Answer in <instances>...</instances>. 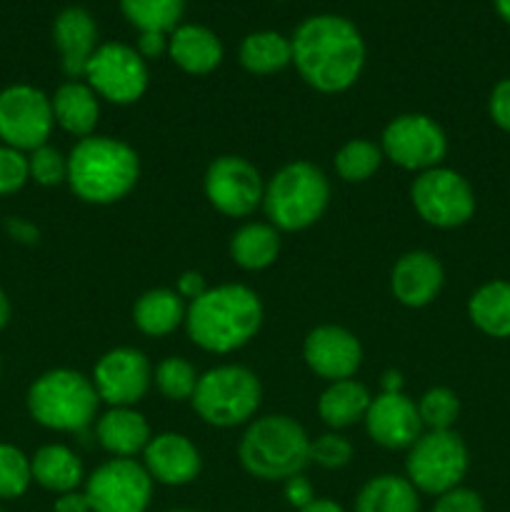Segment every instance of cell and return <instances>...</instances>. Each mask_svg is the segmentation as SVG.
<instances>
[{"label":"cell","instance_id":"obj_6","mask_svg":"<svg viewBox=\"0 0 510 512\" xmlns=\"http://www.w3.org/2000/svg\"><path fill=\"white\" fill-rule=\"evenodd\" d=\"M330 203V183L308 160H295L273 175L263 193V208L275 230H305L323 218Z\"/></svg>","mask_w":510,"mask_h":512},{"label":"cell","instance_id":"obj_23","mask_svg":"<svg viewBox=\"0 0 510 512\" xmlns=\"http://www.w3.org/2000/svg\"><path fill=\"white\" fill-rule=\"evenodd\" d=\"M53 105V118L65 133L75 135V138H90L98 125L100 118V103L98 95L93 93L88 83H80V80H68V83L60 85L55 90V95L50 98Z\"/></svg>","mask_w":510,"mask_h":512},{"label":"cell","instance_id":"obj_26","mask_svg":"<svg viewBox=\"0 0 510 512\" xmlns=\"http://www.w3.org/2000/svg\"><path fill=\"white\" fill-rule=\"evenodd\" d=\"M370 393L363 383L358 380H338L330 383L323 390L318 400V413L328 428L340 430L350 428L358 420H365V413L370 408Z\"/></svg>","mask_w":510,"mask_h":512},{"label":"cell","instance_id":"obj_25","mask_svg":"<svg viewBox=\"0 0 510 512\" xmlns=\"http://www.w3.org/2000/svg\"><path fill=\"white\" fill-rule=\"evenodd\" d=\"M135 328L150 338H163L185 323V305L175 290L155 288L138 298L133 308Z\"/></svg>","mask_w":510,"mask_h":512},{"label":"cell","instance_id":"obj_12","mask_svg":"<svg viewBox=\"0 0 510 512\" xmlns=\"http://www.w3.org/2000/svg\"><path fill=\"white\" fill-rule=\"evenodd\" d=\"M85 80L98 98L115 105H133L148 90V65L125 43H105L85 68Z\"/></svg>","mask_w":510,"mask_h":512},{"label":"cell","instance_id":"obj_13","mask_svg":"<svg viewBox=\"0 0 510 512\" xmlns=\"http://www.w3.org/2000/svg\"><path fill=\"white\" fill-rule=\"evenodd\" d=\"M93 512H145L153 498V478L133 458H113L85 483Z\"/></svg>","mask_w":510,"mask_h":512},{"label":"cell","instance_id":"obj_37","mask_svg":"<svg viewBox=\"0 0 510 512\" xmlns=\"http://www.w3.org/2000/svg\"><path fill=\"white\" fill-rule=\"evenodd\" d=\"M353 458V445L350 440H345L343 435L325 433L320 438L310 440V460L318 463L325 470H338L345 468Z\"/></svg>","mask_w":510,"mask_h":512},{"label":"cell","instance_id":"obj_11","mask_svg":"<svg viewBox=\"0 0 510 512\" xmlns=\"http://www.w3.org/2000/svg\"><path fill=\"white\" fill-rule=\"evenodd\" d=\"M380 150L398 168L425 173L430 168H438L445 160L448 138L433 118L423 113H408L398 115L385 125Z\"/></svg>","mask_w":510,"mask_h":512},{"label":"cell","instance_id":"obj_14","mask_svg":"<svg viewBox=\"0 0 510 512\" xmlns=\"http://www.w3.org/2000/svg\"><path fill=\"white\" fill-rule=\"evenodd\" d=\"M258 168L240 155H220L205 170V198L228 218H245L263 203Z\"/></svg>","mask_w":510,"mask_h":512},{"label":"cell","instance_id":"obj_39","mask_svg":"<svg viewBox=\"0 0 510 512\" xmlns=\"http://www.w3.org/2000/svg\"><path fill=\"white\" fill-rule=\"evenodd\" d=\"M433 512H485L483 498L475 490L468 488H453L448 493L438 495Z\"/></svg>","mask_w":510,"mask_h":512},{"label":"cell","instance_id":"obj_7","mask_svg":"<svg viewBox=\"0 0 510 512\" xmlns=\"http://www.w3.org/2000/svg\"><path fill=\"white\" fill-rule=\"evenodd\" d=\"M260 398L263 388L253 370L243 365H218L200 375L190 403L203 423L213 428H235L253 418Z\"/></svg>","mask_w":510,"mask_h":512},{"label":"cell","instance_id":"obj_1","mask_svg":"<svg viewBox=\"0 0 510 512\" xmlns=\"http://www.w3.org/2000/svg\"><path fill=\"white\" fill-rule=\"evenodd\" d=\"M290 48L295 70L318 93H343L363 73L365 40L343 15L323 13L303 20L290 38Z\"/></svg>","mask_w":510,"mask_h":512},{"label":"cell","instance_id":"obj_43","mask_svg":"<svg viewBox=\"0 0 510 512\" xmlns=\"http://www.w3.org/2000/svg\"><path fill=\"white\" fill-rule=\"evenodd\" d=\"M5 230H8V235L15 240V243H23V245H35L40 238L38 228L23 218H10L8 225H5Z\"/></svg>","mask_w":510,"mask_h":512},{"label":"cell","instance_id":"obj_3","mask_svg":"<svg viewBox=\"0 0 510 512\" xmlns=\"http://www.w3.org/2000/svg\"><path fill=\"white\" fill-rule=\"evenodd\" d=\"M140 178V158L128 143L90 135L68 155V185L83 203L110 205L123 200Z\"/></svg>","mask_w":510,"mask_h":512},{"label":"cell","instance_id":"obj_19","mask_svg":"<svg viewBox=\"0 0 510 512\" xmlns=\"http://www.w3.org/2000/svg\"><path fill=\"white\" fill-rule=\"evenodd\" d=\"M143 468L148 470L155 483L163 485H188L200 475V453L185 435L160 433L150 438L143 450Z\"/></svg>","mask_w":510,"mask_h":512},{"label":"cell","instance_id":"obj_42","mask_svg":"<svg viewBox=\"0 0 510 512\" xmlns=\"http://www.w3.org/2000/svg\"><path fill=\"white\" fill-rule=\"evenodd\" d=\"M285 498H288V503L293 505V508L303 510L305 505H310L315 500L313 485H310V480L303 478V475H295V478L285 480Z\"/></svg>","mask_w":510,"mask_h":512},{"label":"cell","instance_id":"obj_38","mask_svg":"<svg viewBox=\"0 0 510 512\" xmlns=\"http://www.w3.org/2000/svg\"><path fill=\"white\" fill-rule=\"evenodd\" d=\"M30 180L28 155L23 150L0 145V195H13Z\"/></svg>","mask_w":510,"mask_h":512},{"label":"cell","instance_id":"obj_34","mask_svg":"<svg viewBox=\"0 0 510 512\" xmlns=\"http://www.w3.org/2000/svg\"><path fill=\"white\" fill-rule=\"evenodd\" d=\"M33 483L30 458L15 445L0 443V500H15Z\"/></svg>","mask_w":510,"mask_h":512},{"label":"cell","instance_id":"obj_10","mask_svg":"<svg viewBox=\"0 0 510 512\" xmlns=\"http://www.w3.org/2000/svg\"><path fill=\"white\" fill-rule=\"evenodd\" d=\"M53 125V105L40 88L18 83L0 90V140L3 145L33 153L35 148L48 143Z\"/></svg>","mask_w":510,"mask_h":512},{"label":"cell","instance_id":"obj_4","mask_svg":"<svg viewBox=\"0 0 510 512\" xmlns=\"http://www.w3.org/2000/svg\"><path fill=\"white\" fill-rule=\"evenodd\" d=\"M238 458L258 480H290L310 463V438L303 425L288 415L253 420L240 438Z\"/></svg>","mask_w":510,"mask_h":512},{"label":"cell","instance_id":"obj_40","mask_svg":"<svg viewBox=\"0 0 510 512\" xmlns=\"http://www.w3.org/2000/svg\"><path fill=\"white\" fill-rule=\"evenodd\" d=\"M488 113L500 130L510 133V78L500 80L488 98Z\"/></svg>","mask_w":510,"mask_h":512},{"label":"cell","instance_id":"obj_30","mask_svg":"<svg viewBox=\"0 0 510 512\" xmlns=\"http://www.w3.org/2000/svg\"><path fill=\"white\" fill-rule=\"evenodd\" d=\"M293 63V48L285 35L275 30H258L240 43V65L253 75L280 73Z\"/></svg>","mask_w":510,"mask_h":512},{"label":"cell","instance_id":"obj_16","mask_svg":"<svg viewBox=\"0 0 510 512\" xmlns=\"http://www.w3.org/2000/svg\"><path fill=\"white\" fill-rule=\"evenodd\" d=\"M303 358L315 375L328 383L350 380L363 363L360 340L340 325H320L303 343Z\"/></svg>","mask_w":510,"mask_h":512},{"label":"cell","instance_id":"obj_24","mask_svg":"<svg viewBox=\"0 0 510 512\" xmlns=\"http://www.w3.org/2000/svg\"><path fill=\"white\" fill-rule=\"evenodd\" d=\"M30 473L40 488L50 493H73L83 483V463L78 455L65 445H43L30 458Z\"/></svg>","mask_w":510,"mask_h":512},{"label":"cell","instance_id":"obj_41","mask_svg":"<svg viewBox=\"0 0 510 512\" xmlns=\"http://www.w3.org/2000/svg\"><path fill=\"white\" fill-rule=\"evenodd\" d=\"M170 38L168 33H158V30H145L138 35V55L143 60L148 58H160L163 53H168Z\"/></svg>","mask_w":510,"mask_h":512},{"label":"cell","instance_id":"obj_35","mask_svg":"<svg viewBox=\"0 0 510 512\" xmlns=\"http://www.w3.org/2000/svg\"><path fill=\"white\" fill-rule=\"evenodd\" d=\"M420 423L430 430H453L460 415V400L450 388H430L418 403Z\"/></svg>","mask_w":510,"mask_h":512},{"label":"cell","instance_id":"obj_47","mask_svg":"<svg viewBox=\"0 0 510 512\" xmlns=\"http://www.w3.org/2000/svg\"><path fill=\"white\" fill-rule=\"evenodd\" d=\"M298 512H345L343 508H340L338 503H333V500H325V498H315L313 503L305 505L303 510Z\"/></svg>","mask_w":510,"mask_h":512},{"label":"cell","instance_id":"obj_46","mask_svg":"<svg viewBox=\"0 0 510 512\" xmlns=\"http://www.w3.org/2000/svg\"><path fill=\"white\" fill-rule=\"evenodd\" d=\"M383 393H403V375L398 370H388L383 375Z\"/></svg>","mask_w":510,"mask_h":512},{"label":"cell","instance_id":"obj_51","mask_svg":"<svg viewBox=\"0 0 510 512\" xmlns=\"http://www.w3.org/2000/svg\"><path fill=\"white\" fill-rule=\"evenodd\" d=\"M0 368H3V365H0Z\"/></svg>","mask_w":510,"mask_h":512},{"label":"cell","instance_id":"obj_21","mask_svg":"<svg viewBox=\"0 0 510 512\" xmlns=\"http://www.w3.org/2000/svg\"><path fill=\"white\" fill-rule=\"evenodd\" d=\"M168 53L173 63L190 75H208L223 63V43L205 25H178L170 33Z\"/></svg>","mask_w":510,"mask_h":512},{"label":"cell","instance_id":"obj_2","mask_svg":"<svg viewBox=\"0 0 510 512\" xmlns=\"http://www.w3.org/2000/svg\"><path fill=\"white\" fill-rule=\"evenodd\" d=\"M263 325V303L248 285L228 283L208 288L190 300L185 330L205 353H233L248 345Z\"/></svg>","mask_w":510,"mask_h":512},{"label":"cell","instance_id":"obj_29","mask_svg":"<svg viewBox=\"0 0 510 512\" xmlns=\"http://www.w3.org/2000/svg\"><path fill=\"white\" fill-rule=\"evenodd\" d=\"M280 253L278 230L270 223H248L230 238V258L243 270H263Z\"/></svg>","mask_w":510,"mask_h":512},{"label":"cell","instance_id":"obj_8","mask_svg":"<svg viewBox=\"0 0 510 512\" xmlns=\"http://www.w3.org/2000/svg\"><path fill=\"white\" fill-rule=\"evenodd\" d=\"M405 473L418 493L443 495L468 473V448L453 430H430L408 448Z\"/></svg>","mask_w":510,"mask_h":512},{"label":"cell","instance_id":"obj_20","mask_svg":"<svg viewBox=\"0 0 510 512\" xmlns=\"http://www.w3.org/2000/svg\"><path fill=\"white\" fill-rule=\"evenodd\" d=\"M53 40L60 53V65L70 80H78L85 75L90 58L95 55L98 45V25L93 15L85 8L70 5L55 18Z\"/></svg>","mask_w":510,"mask_h":512},{"label":"cell","instance_id":"obj_17","mask_svg":"<svg viewBox=\"0 0 510 512\" xmlns=\"http://www.w3.org/2000/svg\"><path fill=\"white\" fill-rule=\"evenodd\" d=\"M365 428L373 443L388 450L410 448L420 438V415L418 405L403 393H380L370 400L365 413Z\"/></svg>","mask_w":510,"mask_h":512},{"label":"cell","instance_id":"obj_27","mask_svg":"<svg viewBox=\"0 0 510 512\" xmlns=\"http://www.w3.org/2000/svg\"><path fill=\"white\" fill-rule=\"evenodd\" d=\"M468 318L490 338H510V283L493 280L470 295Z\"/></svg>","mask_w":510,"mask_h":512},{"label":"cell","instance_id":"obj_18","mask_svg":"<svg viewBox=\"0 0 510 512\" xmlns=\"http://www.w3.org/2000/svg\"><path fill=\"white\" fill-rule=\"evenodd\" d=\"M445 283L440 260L428 250H413L398 258L390 273V290L405 308H425L438 298Z\"/></svg>","mask_w":510,"mask_h":512},{"label":"cell","instance_id":"obj_44","mask_svg":"<svg viewBox=\"0 0 510 512\" xmlns=\"http://www.w3.org/2000/svg\"><path fill=\"white\" fill-rule=\"evenodd\" d=\"M208 290V285H205V278L200 273H195V270H188V273H183L178 278V290L175 293L180 295V298H200V295Z\"/></svg>","mask_w":510,"mask_h":512},{"label":"cell","instance_id":"obj_9","mask_svg":"<svg viewBox=\"0 0 510 512\" xmlns=\"http://www.w3.org/2000/svg\"><path fill=\"white\" fill-rule=\"evenodd\" d=\"M410 200L415 213L433 228H460L475 213V195L470 183L443 165L425 170L413 180Z\"/></svg>","mask_w":510,"mask_h":512},{"label":"cell","instance_id":"obj_15","mask_svg":"<svg viewBox=\"0 0 510 512\" xmlns=\"http://www.w3.org/2000/svg\"><path fill=\"white\" fill-rule=\"evenodd\" d=\"M150 380L148 358L135 348L108 350L93 368L95 393L110 408H133L145 398Z\"/></svg>","mask_w":510,"mask_h":512},{"label":"cell","instance_id":"obj_32","mask_svg":"<svg viewBox=\"0 0 510 512\" xmlns=\"http://www.w3.org/2000/svg\"><path fill=\"white\" fill-rule=\"evenodd\" d=\"M383 163V150L370 140H348L335 155V170L345 183H365Z\"/></svg>","mask_w":510,"mask_h":512},{"label":"cell","instance_id":"obj_36","mask_svg":"<svg viewBox=\"0 0 510 512\" xmlns=\"http://www.w3.org/2000/svg\"><path fill=\"white\" fill-rule=\"evenodd\" d=\"M30 180H35L43 188H55L60 183H68V158L53 145H40L28 155Z\"/></svg>","mask_w":510,"mask_h":512},{"label":"cell","instance_id":"obj_28","mask_svg":"<svg viewBox=\"0 0 510 512\" xmlns=\"http://www.w3.org/2000/svg\"><path fill=\"white\" fill-rule=\"evenodd\" d=\"M418 490L400 475H378L368 480L355 500V512H418Z\"/></svg>","mask_w":510,"mask_h":512},{"label":"cell","instance_id":"obj_49","mask_svg":"<svg viewBox=\"0 0 510 512\" xmlns=\"http://www.w3.org/2000/svg\"><path fill=\"white\" fill-rule=\"evenodd\" d=\"M493 3H495V10H498L500 18L510 25V0H493Z\"/></svg>","mask_w":510,"mask_h":512},{"label":"cell","instance_id":"obj_48","mask_svg":"<svg viewBox=\"0 0 510 512\" xmlns=\"http://www.w3.org/2000/svg\"><path fill=\"white\" fill-rule=\"evenodd\" d=\"M8 320H10V300L8 295H5V290L0 288V330L8 325Z\"/></svg>","mask_w":510,"mask_h":512},{"label":"cell","instance_id":"obj_45","mask_svg":"<svg viewBox=\"0 0 510 512\" xmlns=\"http://www.w3.org/2000/svg\"><path fill=\"white\" fill-rule=\"evenodd\" d=\"M55 512H93L90 510V503L88 498H85V493H78V490H73V493H63L58 500H55Z\"/></svg>","mask_w":510,"mask_h":512},{"label":"cell","instance_id":"obj_5","mask_svg":"<svg viewBox=\"0 0 510 512\" xmlns=\"http://www.w3.org/2000/svg\"><path fill=\"white\" fill-rule=\"evenodd\" d=\"M28 413L38 425L58 433H83L98 415L100 398L93 380L78 370L55 368L28 390Z\"/></svg>","mask_w":510,"mask_h":512},{"label":"cell","instance_id":"obj_33","mask_svg":"<svg viewBox=\"0 0 510 512\" xmlns=\"http://www.w3.org/2000/svg\"><path fill=\"white\" fill-rule=\"evenodd\" d=\"M198 378L200 375L195 373L193 365L183 358H165L155 368V385L163 393V398L175 400V403L193 398Z\"/></svg>","mask_w":510,"mask_h":512},{"label":"cell","instance_id":"obj_50","mask_svg":"<svg viewBox=\"0 0 510 512\" xmlns=\"http://www.w3.org/2000/svg\"><path fill=\"white\" fill-rule=\"evenodd\" d=\"M168 512H195V510H168Z\"/></svg>","mask_w":510,"mask_h":512},{"label":"cell","instance_id":"obj_22","mask_svg":"<svg viewBox=\"0 0 510 512\" xmlns=\"http://www.w3.org/2000/svg\"><path fill=\"white\" fill-rule=\"evenodd\" d=\"M95 438L115 458H133L143 453L150 443V425L138 410L133 408H110L100 415L95 425Z\"/></svg>","mask_w":510,"mask_h":512},{"label":"cell","instance_id":"obj_31","mask_svg":"<svg viewBox=\"0 0 510 512\" xmlns=\"http://www.w3.org/2000/svg\"><path fill=\"white\" fill-rule=\"evenodd\" d=\"M120 10L140 33L145 30L173 33L183 18L185 0H120Z\"/></svg>","mask_w":510,"mask_h":512}]
</instances>
